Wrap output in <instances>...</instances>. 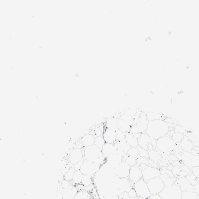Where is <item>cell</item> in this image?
I'll return each instance as SVG.
<instances>
[{"label":"cell","instance_id":"cell-1","mask_svg":"<svg viewBox=\"0 0 199 199\" xmlns=\"http://www.w3.org/2000/svg\"><path fill=\"white\" fill-rule=\"evenodd\" d=\"M169 125L163 119L149 121L145 134L154 139L157 140L167 135L170 131Z\"/></svg>","mask_w":199,"mask_h":199},{"label":"cell","instance_id":"cell-2","mask_svg":"<svg viewBox=\"0 0 199 199\" xmlns=\"http://www.w3.org/2000/svg\"><path fill=\"white\" fill-rule=\"evenodd\" d=\"M175 144L171 137L167 135L157 140V149L162 153L169 156L172 153Z\"/></svg>","mask_w":199,"mask_h":199},{"label":"cell","instance_id":"cell-3","mask_svg":"<svg viewBox=\"0 0 199 199\" xmlns=\"http://www.w3.org/2000/svg\"><path fill=\"white\" fill-rule=\"evenodd\" d=\"M182 193L180 187L174 184L165 187L158 195L163 199H181Z\"/></svg>","mask_w":199,"mask_h":199},{"label":"cell","instance_id":"cell-4","mask_svg":"<svg viewBox=\"0 0 199 199\" xmlns=\"http://www.w3.org/2000/svg\"><path fill=\"white\" fill-rule=\"evenodd\" d=\"M84 149V160L95 163L99 158L103 156L102 149L96 145H94Z\"/></svg>","mask_w":199,"mask_h":199},{"label":"cell","instance_id":"cell-5","mask_svg":"<svg viewBox=\"0 0 199 199\" xmlns=\"http://www.w3.org/2000/svg\"><path fill=\"white\" fill-rule=\"evenodd\" d=\"M133 188L136 192L137 196L141 198H149L151 196L147 182L142 179L134 184Z\"/></svg>","mask_w":199,"mask_h":199},{"label":"cell","instance_id":"cell-6","mask_svg":"<svg viewBox=\"0 0 199 199\" xmlns=\"http://www.w3.org/2000/svg\"><path fill=\"white\" fill-rule=\"evenodd\" d=\"M147 184L151 195H158L165 187L160 177L150 180Z\"/></svg>","mask_w":199,"mask_h":199},{"label":"cell","instance_id":"cell-7","mask_svg":"<svg viewBox=\"0 0 199 199\" xmlns=\"http://www.w3.org/2000/svg\"><path fill=\"white\" fill-rule=\"evenodd\" d=\"M141 119L138 123L133 126L130 132L134 134L145 133L148 127L149 121L146 118V114H140Z\"/></svg>","mask_w":199,"mask_h":199},{"label":"cell","instance_id":"cell-8","mask_svg":"<svg viewBox=\"0 0 199 199\" xmlns=\"http://www.w3.org/2000/svg\"><path fill=\"white\" fill-rule=\"evenodd\" d=\"M131 166L125 161H122L114 168V173L119 178H126L129 177Z\"/></svg>","mask_w":199,"mask_h":199},{"label":"cell","instance_id":"cell-9","mask_svg":"<svg viewBox=\"0 0 199 199\" xmlns=\"http://www.w3.org/2000/svg\"><path fill=\"white\" fill-rule=\"evenodd\" d=\"M142 179L146 182L156 177H159L161 175L160 169L148 166L144 170L142 171Z\"/></svg>","mask_w":199,"mask_h":199},{"label":"cell","instance_id":"cell-10","mask_svg":"<svg viewBox=\"0 0 199 199\" xmlns=\"http://www.w3.org/2000/svg\"><path fill=\"white\" fill-rule=\"evenodd\" d=\"M157 140L154 139L145 133L142 134L138 139L139 146L148 151V147L150 143L153 144L155 147H156Z\"/></svg>","mask_w":199,"mask_h":199},{"label":"cell","instance_id":"cell-11","mask_svg":"<svg viewBox=\"0 0 199 199\" xmlns=\"http://www.w3.org/2000/svg\"><path fill=\"white\" fill-rule=\"evenodd\" d=\"M128 178L134 185L140 179H142V170L140 169L138 165L135 164L131 167Z\"/></svg>","mask_w":199,"mask_h":199},{"label":"cell","instance_id":"cell-12","mask_svg":"<svg viewBox=\"0 0 199 199\" xmlns=\"http://www.w3.org/2000/svg\"><path fill=\"white\" fill-rule=\"evenodd\" d=\"M69 161L73 167L76 163L83 159L84 155L82 153V149L76 148L70 152L69 154Z\"/></svg>","mask_w":199,"mask_h":199},{"label":"cell","instance_id":"cell-13","mask_svg":"<svg viewBox=\"0 0 199 199\" xmlns=\"http://www.w3.org/2000/svg\"><path fill=\"white\" fill-rule=\"evenodd\" d=\"M117 186L121 192H128L133 188L134 184L129 180L128 177L117 179Z\"/></svg>","mask_w":199,"mask_h":199},{"label":"cell","instance_id":"cell-14","mask_svg":"<svg viewBox=\"0 0 199 199\" xmlns=\"http://www.w3.org/2000/svg\"><path fill=\"white\" fill-rule=\"evenodd\" d=\"M174 184L180 187L182 192L184 191L195 192L194 186L189 182L188 180L186 177L177 179Z\"/></svg>","mask_w":199,"mask_h":199},{"label":"cell","instance_id":"cell-15","mask_svg":"<svg viewBox=\"0 0 199 199\" xmlns=\"http://www.w3.org/2000/svg\"><path fill=\"white\" fill-rule=\"evenodd\" d=\"M117 149V154L123 158L126 154L131 148V147L126 141L125 139L123 140L117 141L114 143Z\"/></svg>","mask_w":199,"mask_h":199},{"label":"cell","instance_id":"cell-16","mask_svg":"<svg viewBox=\"0 0 199 199\" xmlns=\"http://www.w3.org/2000/svg\"><path fill=\"white\" fill-rule=\"evenodd\" d=\"M141 134H134L130 132L127 133H125V139L131 148H137L139 145L138 139Z\"/></svg>","mask_w":199,"mask_h":199},{"label":"cell","instance_id":"cell-17","mask_svg":"<svg viewBox=\"0 0 199 199\" xmlns=\"http://www.w3.org/2000/svg\"><path fill=\"white\" fill-rule=\"evenodd\" d=\"M103 156L105 158L117 154V149L114 144L106 143L102 148Z\"/></svg>","mask_w":199,"mask_h":199},{"label":"cell","instance_id":"cell-18","mask_svg":"<svg viewBox=\"0 0 199 199\" xmlns=\"http://www.w3.org/2000/svg\"><path fill=\"white\" fill-rule=\"evenodd\" d=\"M102 135L106 143L114 144L116 142L117 135L116 131L113 129H106Z\"/></svg>","mask_w":199,"mask_h":199},{"label":"cell","instance_id":"cell-19","mask_svg":"<svg viewBox=\"0 0 199 199\" xmlns=\"http://www.w3.org/2000/svg\"><path fill=\"white\" fill-rule=\"evenodd\" d=\"M123 161V158L117 154L106 158V162L113 168L116 167Z\"/></svg>","mask_w":199,"mask_h":199},{"label":"cell","instance_id":"cell-20","mask_svg":"<svg viewBox=\"0 0 199 199\" xmlns=\"http://www.w3.org/2000/svg\"><path fill=\"white\" fill-rule=\"evenodd\" d=\"M162 158V154L158 149L149 152V159L150 161L159 163Z\"/></svg>","mask_w":199,"mask_h":199},{"label":"cell","instance_id":"cell-21","mask_svg":"<svg viewBox=\"0 0 199 199\" xmlns=\"http://www.w3.org/2000/svg\"><path fill=\"white\" fill-rule=\"evenodd\" d=\"M95 137L90 134H86L82 137L81 142L83 148L92 146L95 144Z\"/></svg>","mask_w":199,"mask_h":199},{"label":"cell","instance_id":"cell-22","mask_svg":"<svg viewBox=\"0 0 199 199\" xmlns=\"http://www.w3.org/2000/svg\"><path fill=\"white\" fill-rule=\"evenodd\" d=\"M180 145L183 151L189 152L191 153L192 150L194 148L193 143L192 142L187 139L184 138L180 143Z\"/></svg>","mask_w":199,"mask_h":199},{"label":"cell","instance_id":"cell-23","mask_svg":"<svg viewBox=\"0 0 199 199\" xmlns=\"http://www.w3.org/2000/svg\"><path fill=\"white\" fill-rule=\"evenodd\" d=\"M118 119L114 117L108 118L105 124L106 129H113L115 131H117L118 129Z\"/></svg>","mask_w":199,"mask_h":199},{"label":"cell","instance_id":"cell-24","mask_svg":"<svg viewBox=\"0 0 199 199\" xmlns=\"http://www.w3.org/2000/svg\"><path fill=\"white\" fill-rule=\"evenodd\" d=\"M71 185L64 194V199H75L79 191L75 186H73L71 187Z\"/></svg>","mask_w":199,"mask_h":199},{"label":"cell","instance_id":"cell-25","mask_svg":"<svg viewBox=\"0 0 199 199\" xmlns=\"http://www.w3.org/2000/svg\"><path fill=\"white\" fill-rule=\"evenodd\" d=\"M159 177L163 181L165 187L170 186L174 185L175 182L177 179V178L175 177L171 178L167 174H161Z\"/></svg>","mask_w":199,"mask_h":199},{"label":"cell","instance_id":"cell-26","mask_svg":"<svg viewBox=\"0 0 199 199\" xmlns=\"http://www.w3.org/2000/svg\"><path fill=\"white\" fill-rule=\"evenodd\" d=\"M118 129L124 133L130 132L132 127L127 123L121 119L118 120Z\"/></svg>","mask_w":199,"mask_h":199},{"label":"cell","instance_id":"cell-27","mask_svg":"<svg viewBox=\"0 0 199 199\" xmlns=\"http://www.w3.org/2000/svg\"><path fill=\"white\" fill-rule=\"evenodd\" d=\"M192 174L191 168L184 165L182 166L181 167L180 170L177 177V179L186 177L187 175Z\"/></svg>","mask_w":199,"mask_h":199},{"label":"cell","instance_id":"cell-28","mask_svg":"<svg viewBox=\"0 0 199 199\" xmlns=\"http://www.w3.org/2000/svg\"><path fill=\"white\" fill-rule=\"evenodd\" d=\"M162 117V115L155 112H150L146 114V118L149 121L163 119Z\"/></svg>","mask_w":199,"mask_h":199},{"label":"cell","instance_id":"cell-29","mask_svg":"<svg viewBox=\"0 0 199 199\" xmlns=\"http://www.w3.org/2000/svg\"><path fill=\"white\" fill-rule=\"evenodd\" d=\"M71 167L70 162L68 160L66 159L62 160L60 166V169L61 174L64 175L70 169Z\"/></svg>","mask_w":199,"mask_h":199},{"label":"cell","instance_id":"cell-30","mask_svg":"<svg viewBox=\"0 0 199 199\" xmlns=\"http://www.w3.org/2000/svg\"><path fill=\"white\" fill-rule=\"evenodd\" d=\"M84 175L81 172L80 170L76 171L74 173L72 181L75 184V185L81 183L82 178Z\"/></svg>","mask_w":199,"mask_h":199},{"label":"cell","instance_id":"cell-31","mask_svg":"<svg viewBox=\"0 0 199 199\" xmlns=\"http://www.w3.org/2000/svg\"><path fill=\"white\" fill-rule=\"evenodd\" d=\"M198 195L195 192H182L181 199H197Z\"/></svg>","mask_w":199,"mask_h":199},{"label":"cell","instance_id":"cell-32","mask_svg":"<svg viewBox=\"0 0 199 199\" xmlns=\"http://www.w3.org/2000/svg\"><path fill=\"white\" fill-rule=\"evenodd\" d=\"M92 175H93L91 174L84 175L81 183L85 186V187H88L92 184Z\"/></svg>","mask_w":199,"mask_h":199},{"label":"cell","instance_id":"cell-33","mask_svg":"<svg viewBox=\"0 0 199 199\" xmlns=\"http://www.w3.org/2000/svg\"><path fill=\"white\" fill-rule=\"evenodd\" d=\"M127 154L130 157L136 159L140 156L138 149L135 148H131L128 152Z\"/></svg>","mask_w":199,"mask_h":199},{"label":"cell","instance_id":"cell-34","mask_svg":"<svg viewBox=\"0 0 199 199\" xmlns=\"http://www.w3.org/2000/svg\"><path fill=\"white\" fill-rule=\"evenodd\" d=\"M184 136H185L184 134L180 133L175 132L173 134L171 138L175 144H178L180 143L184 139Z\"/></svg>","mask_w":199,"mask_h":199},{"label":"cell","instance_id":"cell-35","mask_svg":"<svg viewBox=\"0 0 199 199\" xmlns=\"http://www.w3.org/2000/svg\"><path fill=\"white\" fill-rule=\"evenodd\" d=\"M75 170L74 167H71L69 171L64 175V179L69 181V182L72 181L74 173H75Z\"/></svg>","mask_w":199,"mask_h":199},{"label":"cell","instance_id":"cell-36","mask_svg":"<svg viewBox=\"0 0 199 199\" xmlns=\"http://www.w3.org/2000/svg\"><path fill=\"white\" fill-rule=\"evenodd\" d=\"M120 119L125 121L132 127L134 125L133 116L128 115L124 114L121 115Z\"/></svg>","mask_w":199,"mask_h":199},{"label":"cell","instance_id":"cell-37","mask_svg":"<svg viewBox=\"0 0 199 199\" xmlns=\"http://www.w3.org/2000/svg\"><path fill=\"white\" fill-rule=\"evenodd\" d=\"M75 199H90L88 192L85 191H79Z\"/></svg>","mask_w":199,"mask_h":199},{"label":"cell","instance_id":"cell-38","mask_svg":"<svg viewBox=\"0 0 199 199\" xmlns=\"http://www.w3.org/2000/svg\"><path fill=\"white\" fill-rule=\"evenodd\" d=\"M106 143L102 135L95 137V139L94 145H97L101 149Z\"/></svg>","mask_w":199,"mask_h":199},{"label":"cell","instance_id":"cell-39","mask_svg":"<svg viewBox=\"0 0 199 199\" xmlns=\"http://www.w3.org/2000/svg\"><path fill=\"white\" fill-rule=\"evenodd\" d=\"M136 159L130 157L126 154L123 157V161H125L130 165L131 167L136 164Z\"/></svg>","mask_w":199,"mask_h":199},{"label":"cell","instance_id":"cell-40","mask_svg":"<svg viewBox=\"0 0 199 199\" xmlns=\"http://www.w3.org/2000/svg\"><path fill=\"white\" fill-rule=\"evenodd\" d=\"M186 177L193 186L196 185L198 182L199 179L196 177L192 173L191 174L187 175Z\"/></svg>","mask_w":199,"mask_h":199},{"label":"cell","instance_id":"cell-41","mask_svg":"<svg viewBox=\"0 0 199 199\" xmlns=\"http://www.w3.org/2000/svg\"><path fill=\"white\" fill-rule=\"evenodd\" d=\"M142 163H144L148 166L149 165V159L145 157L140 156L136 159V164L139 165Z\"/></svg>","mask_w":199,"mask_h":199},{"label":"cell","instance_id":"cell-42","mask_svg":"<svg viewBox=\"0 0 199 199\" xmlns=\"http://www.w3.org/2000/svg\"><path fill=\"white\" fill-rule=\"evenodd\" d=\"M137 109L136 108H132L124 111V114L128 115L134 116L137 114Z\"/></svg>","mask_w":199,"mask_h":199},{"label":"cell","instance_id":"cell-43","mask_svg":"<svg viewBox=\"0 0 199 199\" xmlns=\"http://www.w3.org/2000/svg\"><path fill=\"white\" fill-rule=\"evenodd\" d=\"M160 170L161 174H167L170 176V177L171 178L175 177L173 175L172 171L166 169V167H161L160 168Z\"/></svg>","mask_w":199,"mask_h":199},{"label":"cell","instance_id":"cell-44","mask_svg":"<svg viewBox=\"0 0 199 199\" xmlns=\"http://www.w3.org/2000/svg\"><path fill=\"white\" fill-rule=\"evenodd\" d=\"M137 148L138 149L139 152L140 156L145 157L149 158V152L148 151L142 148L139 145L137 146Z\"/></svg>","mask_w":199,"mask_h":199},{"label":"cell","instance_id":"cell-45","mask_svg":"<svg viewBox=\"0 0 199 199\" xmlns=\"http://www.w3.org/2000/svg\"><path fill=\"white\" fill-rule=\"evenodd\" d=\"M116 132H117V137H116V142L119 141H120L125 139V134L121 132L119 129H118L117 131H116Z\"/></svg>","mask_w":199,"mask_h":199},{"label":"cell","instance_id":"cell-46","mask_svg":"<svg viewBox=\"0 0 199 199\" xmlns=\"http://www.w3.org/2000/svg\"><path fill=\"white\" fill-rule=\"evenodd\" d=\"M70 185V182L64 179L62 181V183H61V187L63 189L62 190H66L69 188Z\"/></svg>","mask_w":199,"mask_h":199},{"label":"cell","instance_id":"cell-47","mask_svg":"<svg viewBox=\"0 0 199 199\" xmlns=\"http://www.w3.org/2000/svg\"><path fill=\"white\" fill-rule=\"evenodd\" d=\"M174 130L175 133H180L184 134L186 131L185 128L182 126H177L174 128Z\"/></svg>","mask_w":199,"mask_h":199},{"label":"cell","instance_id":"cell-48","mask_svg":"<svg viewBox=\"0 0 199 199\" xmlns=\"http://www.w3.org/2000/svg\"><path fill=\"white\" fill-rule=\"evenodd\" d=\"M192 174L199 179V166H196L191 168Z\"/></svg>","mask_w":199,"mask_h":199},{"label":"cell","instance_id":"cell-49","mask_svg":"<svg viewBox=\"0 0 199 199\" xmlns=\"http://www.w3.org/2000/svg\"><path fill=\"white\" fill-rule=\"evenodd\" d=\"M84 158L83 159L81 160L80 161L78 162V163H76V164L74 165V169H75L76 171L79 170H80Z\"/></svg>","mask_w":199,"mask_h":199},{"label":"cell","instance_id":"cell-50","mask_svg":"<svg viewBox=\"0 0 199 199\" xmlns=\"http://www.w3.org/2000/svg\"><path fill=\"white\" fill-rule=\"evenodd\" d=\"M129 196V198H136L137 196L136 192L135 189L132 188L130 191L128 192Z\"/></svg>","mask_w":199,"mask_h":199},{"label":"cell","instance_id":"cell-51","mask_svg":"<svg viewBox=\"0 0 199 199\" xmlns=\"http://www.w3.org/2000/svg\"><path fill=\"white\" fill-rule=\"evenodd\" d=\"M75 186L77 187L78 191H85L86 188L85 186L82 183L77 184Z\"/></svg>","mask_w":199,"mask_h":199},{"label":"cell","instance_id":"cell-52","mask_svg":"<svg viewBox=\"0 0 199 199\" xmlns=\"http://www.w3.org/2000/svg\"><path fill=\"white\" fill-rule=\"evenodd\" d=\"M149 199H163L159 195H151Z\"/></svg>","mask_w":199,"mask_h":199},{"label":"cell","instance_id":"cell-53","mask_svg":"<svg viewBox=\"0 0 199 199\" xmlns=\"http://www.w3.org/2000/svg\"><path fill=\"white\" fill-rule=\"evenodd\" d=\"M194 190H195V192H196V193L198 194V195H199V182L198 183V184H196V185L194 186Z\"/></svg>","mask_w":199,"mask_h":199},{"label":"cell","instance_id":"cell-54","mask_svg":"<svg viewBox=\"0 0 199 199\" xmlns=\"http://www.w3.org/2000/svg\"><path fill=\"white\" fill-rule=\"evenodd\" d=\"M148 166V165H147L144 164V163H142V164L139 165V167L140 169L142 171L144 170Z\"/></svg>","mask_w":199,"mask_h":199},{"label":"cell","instance_id":"cell-55","mask_svg":"<svg viewBox=\"0 0 199 199\" xmlns=\"http://www.w3.org/2000/svg\"><path fill=\"white\" fill-rule=\"evenodd\" d=\"M173 167H174V166H173L172 164H171L169 165L166 168V169L172 171Z\"/></svg>","mask_w":199,"mask_h":199},{"label":"cell","instance_id":"cell-56","mask_svg":"<svg viewBox=\"0 0 199 199\" xmlns=\"http://www.w3.org/2000/svg\"><path fill=\"white\" fill-rule=\"evenodd\" d=\"M129 199H139V197L138 196H137V197H136V198H130Z\"/></svg>","mask_w":199,"mask_h":199},{"label":"cell","instance_id":"cell-57","mask_svg":"<svg viewBox=\"0 0 199 199\" xmlns=\"http://www.w3.org/2000/svg\"><path fill=\"white\" fill-rule=\"evenodd\" d=\"M197 199H199V195H198Z\"/></svg>","mask_w":199,"mask_h":199},{"label":"cell","instance_id":"cell-58","mask_svg":"<svg viewBox=\"0 0 199 199\" xmlns=\"http://www.w3.org/2000/svg\"><path fill=\"white\" fill-rule=\"evenodd\" d=\"M145 199H149V198H145Z\"/></svg>","mask_w":199,"mask_h":199},{"label":"cell","instance_id":"cell-59","mask_svg":"<svg viewBox=\"0 0 199 199\" xmlns=\"http://www.w3.org/2000/svg\"></svg>","mask_w":199,"mask_h":199}]
</instances>
